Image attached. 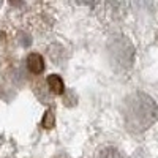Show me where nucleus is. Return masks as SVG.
Here are the masks:
<instances>
[{
  "mask_svg": "<svg viewBox=\"0 0 158 158\" xmlns=\"http://www.w3.org/2000/svg\"><path fill=\"white\" fill-rule=\"evenodd\" d=\"M125 125L133 133H142L150 128L158 118V106L152 97L144 92H136L125 100L123 108Z\"/></svg>",
  "mask_w": 158,
  "mask_h": 158,
  "instance_id": "f257e3e1",
  "label": "nucleus"
},
{
  "mask_svg": "<svg viewBox=\"0 0 158 158\" xmlns=\"http://www.w3.org/2000/svg\"><path fill=\"white\" fill-rule=\"evenodd\" d=\"M27 68L33 74H41L44 71V60H43V57L40 54H36V52L30 54L27 57Z\"/></svg>",
  "mask_w": 158,
  "mask_h": 158,
  "instance_id": "f03ea898",
  "label": "nucleus"
},
{
  "mask_svg": "<svg viewBox=\"0 0 158 158\" xmlns=\"http://www.w3.org/2000/svg\"><path fill=\"white\" fill-rule=\"evenodd\" d=\"M48 85H49V90L56 95H62L63 90H65V85H63V79L59 76V74H51L48 76Z\"/></svg>",
  "mask_w": 158,
  "mask_h": 158,
  "instance_id": "7ed1b4c3",
  "label": "nucleus"
},
{
  "mask_svg": "<svg viewBox=\"0 0 158 158\" xmlns=\"http://www.w3.org/2000/svg\"><path fill=\"white\" fill-rule=\"evenodd\" d=\"M95 158H122V155L114 147H103L101 150H98Z\"/></svg>",
  "mask_w": 158,
  "mask_h": 158,
  "instance_id": "20e7f679",
  "label": "nucleus"
},
{
  "mask_svg": "<svg viewBox=\"0 0 158 158\" xmlns=\"http://www.w3.org/2000/svg\"><path fill=\"white\" fill-rule=\"evenodd\" d=\"M43 127L46 130H51L52 127H54V114H52L51 111H46V114L43 117Z\"/></svg>",
  "mask_w": 158,
  "mask_h": 158,
  "instance_id": "39448f33",
  "label": "nucleus"
},
{
  "mask_svg": "<svg viewBox=\"0 0 158 158\" xmlns=\"http://www.w3.org/2000/svg\"><path fill=\"white\" fill-rule=\"evenodd\" d=\"M74 2L76 3H79V5H95L97 2H98V0H74Z\"/></svg>",
  "mask_w": 158,
  "mask_h": 158,
  "instance_id": "423d86ee",
  "label": "nucleus"
},
{
  "mask_svg": "<svg viewBox=\"0 0 158 158\" xmlns=\"http://www.w3.org/2000/svg\"><path fill=\"white\" fill-rule=\"evenodd\" d=\"M10 3H11V5H21L22 0H10Z\"/></svg>",
  "mask_w": 158,
  "mask_h": 158,
  "instance_id": "0eeeda50",
  "label": "nucleus"
}]
</instances>
